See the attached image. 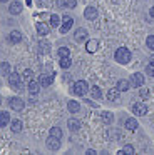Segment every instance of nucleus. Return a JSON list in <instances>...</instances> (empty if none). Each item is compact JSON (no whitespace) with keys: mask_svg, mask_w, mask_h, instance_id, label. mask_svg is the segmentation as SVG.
<instances>
[{"mask_svg":"<svg viewBox=\"0 0 154 155\" xmlns=\"http://www.w3.org/2000/svg\"><path fill=\"white\" fill-rule=\"evenodd\" d=\"M114 58H116L117 64H129V62H131V52H129V48L119 47L116 50V54H114Z\"/></svg>","mask_w":154,"mask_h":155,"instance_id":"1","label":"nucleus"},{"mask_svg":"<svg viewBox=\"0 0 154 155\" xmlns=\"http://www.w3.org/2000/svg\"><path fill=\"white\" fill-rule=\"evenodd\" d=\"M87 90H89V85H87L86 80H77L75 84L72 85V92L75 95H79V97H84V95L87 94Z\"/></svg>","mask_w":154,"mask_h":155,"instance_id":"2","label":"nucleus"},{"mask_svg":"<svg viewBox=\"0 0 154 155\" xmlns=\"http://www.w3.org/2000/svg\"><path fill=\"white\" fill-rule=\"evenodd\" d=\"M9 85L13 88V90H22V77H20L17 72H10L9 74Z\"/></svg>","mask_w":154,"mask_h":155,"instance_id":"3","label":"nucleus"},{"mask_svg":"<svg viewBox=\"0 0 154 155\" xmlns=\"http://www.w3.org/2000/svg\"><path fill=\"white\" fill-rule=\"evenodd\" d=\"M144 85V75L139 74V72H136V74L131 75V87L134 88H139Z\"/></svg>","mask_w":154,"mask_h":155,"instance_id":"4","label":"nucleus"},{"mask_svg":"<svg viewBox=\"0 0 154 155\" xmlns=\"http://www.w3.org/2000/svg\"><path fill=\"white\" fill-rule=\"evenodd\" d=\"M9 105H10V108H12V110L20 112V110H23V107H25V102H23L22 98H19V97H12L9 100Z\"/></svg>","mask_w":154,"mask_h":155,"instance_id":"5","label":"nucleus"},{"mask_svg":"<svg viewBox=\"0 0 154 155\" xmlns=\"http://www.w3.org/2000/svg\"><path fill=\"white\" fill-rule=\"evenodd\" d=\"M72 25H74V18L70 17V15H64L62 25H60V32H62V34H67V32L72 28Z\"/></svg>","mask_w":154,"mask_h":155,"instance_id":"6","label":"nucleus"},{"mask_svg":"<svg viewBox=\"0 0 154 155\" xmlns=\"http://www.w3.org/2000/svg\"><path fill=\"white\" fill-rule=\"evenodd\" d=\"M87 37H89V34H87L86 28H77V30L74 32V40L79 42V44H80V42H86Z\"/></svg>","mask_w":154,"mask_h":155,"instance_id":"7","label":"nucleus"},{"mask_svg":"<svg viewBox=\"0 0 154 155\" xmlns=\"http://www.w3.org/2000/svg\"><path fill=\"white\" fill-rule=\"evenodd\" d=\"M132 112L136 115H139V117H142V115L147 114V107L144 104H141V102H136V104L132 105Z\"/></svg>","mask_w":154,"mask_h":155,"instance_id":"8","label":"nucleus"},{"mask_svg":"<svg viewBox=\"0 0 154 155\" xmlns=\"http://www.w3.org/2000/svg\"><path fill=\"white\" fill-rule=\"evenodd\" d=\"M45 145L50 148V150H59V147H60V138H57V137H52V135H50V137L47 138Z\"/></svg>","mask_w":154,"mask_h":155,"instance_id":"9","label":"nucleus"},{"mask_svg":"<svg viewBox=\"0 0 154 155\" xmlns=\"http://www.w3.org/2000/svg\"><path fill=\"white\" fill-rule=\"evenodd\" d=\"M52 82H54V75H45V74H42V75L39 77L40 87H49V85H52Z\"/></svg>","mask_w":154,"mask_h":155,"instance_id":"10","label":"nucleus"},{"mask_svg":"<svg viewBox=\"0 0 154 155\" xmlns=\"http://www.w3.org/2000/svg\"><path fill=\"white\" fill-rule=\"evenodd\" d=\"M57 5L60 8H74L77 5L75 0H57Z\"/></svg>","mask_w":154,"mask_h":155,"instance_id":"11","label":"nucleus"},{"mask_svg":"<svg viewBox=\"0 0 154 155\" xmlns=\"http://www.w3.org/2000/svg\"><path fill=\"white\" fill-rule=\"evenodd\" d=\"M20 40H22V34H20L19 30H12L9 34V42L10 44H19Z\"/></svg>","mask_w":154,"mask_h":155,"instance_id":"12","label":"nucleus"},{"mask_svg":"<svg viewBox=\"0 0 154 155\" xmlns=\"http://www.w3.org/2000/svg\"><path fill=\"white\" fill-rule=\"evenodd\" d=\"M9 12L12 15H19L20 12H22V4H20V2H12L10 7H9Z\"/></svg>","mask_w":154,"mask_h":155,"instance_id":"13","label":"nucleus"},{"mask_svg":"<svg viewBox=\"0 0 154 155\" xmlns=\"http://www.w3.org/2000/svg\"><path fill=\"white\" fill-rule=\"evenodd\" d=\"M39 90H40V84H39V80H30L29 82V92L32 95H37L39 94Z\"/></svg>","mask_w":154,"mask_h":155,"instance_id":"14","label":"nucleus"},{"mask_svg":"<svg viewBox=\"0 0 154 155\" xmlns=\"http://www.w3.org/2000/svg\"><path fill=\"white\" fill-rule=\"evenodd\" d=\"M49 32H50V27H49L47 24H42V22H40V24H37V34H39V35L45 37Z\"/></svg>","mask_w":154,"mask_h":155,"instance_id":"15","label":"nucleus"},{"mask_svg":"<svg viewBox=\"0 0 154 155\" xmlns=\"http://www.w3.org/2000/svg\"><path fill=\"white\" fill-rule=\"evenodd\" d=\"M84 17H86L87 20H94V18L97 17V10L94 7H87L86 10H84Z\"/></svg>","mask_w":154,"mask_h":155,"instance_id":"16","label":"nucleus"},{"mask_svg":"<svg viewBox=\"0 0 154 155\" xmlns=\"http://www.w3.org/2000/svg\"><path fill=\"white\" fill-rule=\"evenodd\" d=\"M67 127H69V130H72V132L80 130V120H77V118H70V120L67 122Z\"/></svg>","mask_w":154,"mask_h":155,"instance_id":"17","label":"nucleus"},{"mask_svg":"<svg viewBox=\"0 0 154 155\" xmlns=\"http://www.w3.org/2000/svg\"><path fill=\"white\" fill-rule=\"evenodd\" d=\"M107 100L109 102H117L119 100V90H117V87L110 88V90L107 92Z\"/></svg>","mask_w":154,"mask_h":155,"instance_id":"18","label":"nucleus"},{"mask_svg":"<svg viewBox=\"0 0 154 155\" xmlns=\"http://www.w3.org/2000/svg\"><path fill=\"white\" fill-rule=\"evenodd\" d=\"M67 108H69V112H72V114H77V112L80 110V105H79V102H75V100H69L67 102Z\"/></svg>","mask_w":154,"mask_h":155,"instance_id":"19","label":"nucleus"},{"mask_svg":"<svg viewBox=\"0 0 154 155\" xmlns=\"http://www.w3.org/2000/svg\"><path fill=\"white\" fill-rule=\"evenodd\" d=\"M131 88V82L129 80H119L117 82V90L119 92H127Z\"/></svg>","mask_w":154,"mask_h":155,"instance_id":"20","label":"nucleus"},{"mask_svg":"<svg viewBox=\"0 0 154 155\" xmlns=\"http://www.w3.org/2000/svg\"><path fill=\"white\" fill-rule=\"evenodd\" d=\"M97 47H99V42H97V40H89L86 44V48H87L89 54H94V52L97 50Z\"/></svg>","mask_w":154,"mask_h":155,"instance_id":"21","label":"nucleus"},{"mask_svg":"<svg viewBox=\"0 0 154 155\" xmlns=\"http://www.w3.org/2000/svg\"><path fill=\"white\" fill-rule=\"evenodd\" d=\"M9 122H10L9 112H0V128L5 127V125H9Z\"/></svg>","mask_w":154,"mask_h":155,"instance_id":"22","label":"nucleus"},{"mask_svg":"<svg viewBox=\"0 0 154 155\" xmlns=\"http://www.w3.org/2000/svg\"><path fill=\"white\" fill-rule=\"evenodd\" d=\"M100 120H102L104 124H112L114 115L110 114V112H102V114H100Z\"/></svg>","mask_w":154,"mask_h":155,"instance_id":"23","label":"nucleus"},{"mask_svg":"<svg viewBox=\"0 0 154 155\" xmlns=\"http://www.w3.org/2000/svg\"><path fill=\"white\" fill-rule=\"evenodd\" d=\"M10 128H12L13 134H19V132L22 130V122L20 120H12L10 122Z\"/></svg>","mask_w":154,"mask_h":155,"instance_id":"24","label":"nucleus"},{"mask_svg":"<svg viewBox=\"0 0 154 155\" xmlns=\"http://www.w3.org/2000/svg\"><path fill=\"white\" fill-rule=\"evenodd\" d=\"M22 80H23V82H27V84H29L30 80H33V72L30 70V68H25V70H23V74H22Z\"/></svg>","mask_w":154,"mask_h":155,"instance_id":"25","label":"nucleus"},{"mask_svg":"<svg viewBox=\"0 0 154 155\" xmlns=\"http://www.w3.org/2000/svg\"><path fill=\"white\" fill-rule=\"evenodd\" d=\"M124 125H126L127 130H132V132H134V130L137 128V120H134V118H127Z\"/></svg>","mask_w":154,"mask_h":155,"instance_id":"26","label":"nucleus"},{"mask_svg":"<svg viewBox=\"0 0 154 155\" xmlns=\"http://www.w3.org/2000/svg\"><path fill=\"white\" fill-rule=\"evenodd\" d=\"M39 50H40V54H49V50H50V45H49V42H45V40H40V44H39Z\"/></svg>","mask_w":154,"mask_h":155,"instance_id":"27","label":"nucleus"},{"mask_svg":"<svg viewBox=\"0 0 154 155\" xmlns=\"http://www.w3.org/2000/svg\"><path fill=\"white\" fill-rule=\"evenodd\" d=\"M90 95H92V98H102V90H100L97 85H94V87L90 88Z\"/></svg>","mask_w":154,"mask_h":155,"instance_id":"28","label":"nucleus"},{"mask_svg":"<svg viewBox=\"0 0 154 155\" xmlns=\"http://www.w3.org/2000/svg\"><path fill=\"white\" fill-rule=\"evenodd\" d=\"M0 74L2 75H9L10 74V64L9 62H2V64H0Z\"/></svg>","mask_w":154,"mask_h":155,"instance_id":"29","label":"nucleus"},{"mask_svg":"<svg viewBox=\"0 0 154 155\" xmlns=\"http://www.w3.org/2000/svg\"><path fill=\"white\" fill-rule=\"evenodd\" d=\"M70 65H72L70 57H62V58H60V67H62V68H69Z\"/></svg>","mask_w":154,"mask_h":155,"instance_id":"30","label":"nucleus"},{"mask_svg":"<svg viewBox=\"0 0 154 155\" xmlns=\"http://www.w3.org/2000/svg\"><path fill=\"white\" fill-rule=\"evenodd\" d=\"M57 54H59L60 58H62V57H70V50L67 47H60L59 50H57Z\"/></svg>","mask_w":154,"mask_h":155,"instance_id":"31","label":"nucleus"},{"mask_svg":"<svg viewBox=\"0 0 154 155\" xmlns=\"http://www.w3.org/2000/svg\"><path fill=\"white\" fill-rule=\"evenodd\" d=\"M59 22H60V18H59V15H57V14L50 15V25H52V27H59Z\"/></svg>","mask_w":154,"mask_h":155,"instance_id":"32","label":"nucleus"},{"mask_svg":"<svg viewBox=\"0 0 154 155\" xmlns=\"http://www.w3.org/2000/svg\"><path fill=\"white\" fill-rule=\"evenodd\" d=\"M50 135H52V137L60 138V137H62V130H60L59 127H52V128H50Z\"/></svg>","mask_w":154,"mask_h":155,"instance_id":"33","label":"nucleus"},{"mask_svg":"<svg viewBox=\"0 0 154 155\" xmlns=\"http://www.w3.org/2000/svg\"><path fill=\"white\" fill-rule=\"evenodd\" d=\"M146 45H147V48H149V50L154 52V35H149V37L146 38Z\"/></svg>","mask_w":154,"mask_h":155,"instance_id":"34","label":"nucleus"},{"mask_svg":"<svg viewBox=\"0 0 154 155\" xmlns=\"http://www.w3.org/2000/svg\"><path fill=\"white\" fill-rule=\"evenodd\" d=\"M146 72H147V75H151V77H154V62L151 60L149 64H147V67H146Z\"/></svg>","mask_w":154,"mask_h":155,"instance_id":"35","label":"nucleus"},{"mask_svg":"<svg viewBox=\"0 0 154 155\" xmlns=\"http://www.w3.org/2000/svg\"><path fill=\"white\" fill-rule=\"evenodd\" d=\"M121 153H127V155H132L134 153V147L132 145H126V147L121 150Z\"/></svg>","mask_w":154,"mask_h":155,"instance_id":"36","label":"nucleus"},{"mask_svg":"<svg viewBox=\"0 0 154 155\" xmlns=\"http://www.w3.org/2000/svg\"><path fill=\"white\" fill-rule=\"evenodd\" d=\"M141 97H142V98H147V97H149V90L142 88V90H141Z\"/></svg>","mask_w":154,"mask_h":155,"instance_id":"37","label":"nucleus"},{"mask_svg":"<svg viewBox=\"0 0 154 155\" xmlns=\"http://www.w3.org/2000/svg\"><path fill=\"white\" fill-rule=\"evenodd\" d=\"M149 15L154 18V7H151V10H149Z\"/></svg>","mask_w":154,"mask_h":155,"instance_id":"38","label":"nucleus"},{"mask_svg":"<svg viewBox=\"0 0 154 155\" xmlns=\"http://www.w3.org/2000/svg\"><path fill=\"white\" fill-rule=\"evenodd\" d=\"M0 2H2V4H5V2H9V0H0Z\"/></svg>","mask_w":154,"mask_h":155,"instance_id":"39","label":"nucleus"},{"mask_svg":"<svg viewBox=\"0 0 154 155\" xmlns=\"http://www.w3.org/2000/svg\"><path fill=\"white\" fill-rule=\"evenodd\" d=\"M151 60H152V62H154V55H152V57H151Z\"/></svg>","mask_w":154,"mask_h":155,"instance_id":"40","label":"nucleus"}]
</instances>
